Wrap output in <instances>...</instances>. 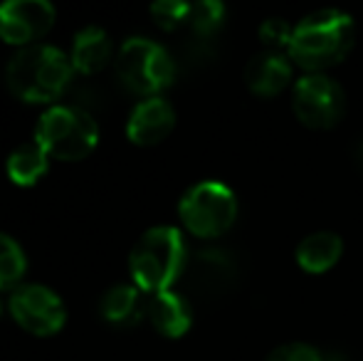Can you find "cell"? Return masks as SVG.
<instances>
[{
  "label": "cell",
  "mask_w": 363,
  "mask_h": 361,
  "mask_svg": "<svg viewBox=\"0 0 363 361\" xmlns=\"http://www.w3.org/2000/svg\"><path fill=\"white\" fill-rule=\"evenodd\" d=\"M354 43L356 25L349 13L336 8L314 10L294 25L287 55L296 67L306 70V74L324 72L344 62Z\"/></svg>",
  "instance_id": "cell-1"
},
{
  "label": "cell",
  "mask_w": 363,
  "mask_h": 361,
  "mask_svg": "<svg viewBox=\"0 0 363 361\" xmlns=\"http://www.w3.org/2000/svg\"><path fill=\"white\" fill-rule=\"evenodd\" d=\"M72 60L52 45H30L10 57L5 79L15 96L28 104H50L72 82Z\"/></svg>",
  "instance_id": "cell-2"
},
{
  "label": "cell",
  "mask_w": 363,
  "mask_h": 361,
  "mask_svg": "<svg viewBox=\"0 0 363 361\" xmlns=\"http://www.w3.org/2000/svg\"><path fill=\"white\" fill-rule=\"evenodd\" d=\"M188 267L186 238L173 226H156L146 231L134 245L129 270L141 292H168Z\"/></svg>",
  "instance_id": "cell-3"
},
{
  "label": "cell",
  "mask_w": 363,
  "mask_h": 361,
  "mask_svg": "<svg viewBox=\"0 0 363 361\" xmlns=\"http://www.w3.org/2000/svg\"><path fill=\"white\" fill-rule=\"evenodd\" d=\"M35 141L60 161H82L99 144V126L79 106L55 104L40 116Z\"/></svg>",
  "instance_id": "cell-4"
},
{
  "label": "cell",
  "mask_w": 363,
  "mask_h": 361,
  "mask_svg": "<svg viewBox=\"0 0 363 361\" xmlns=\"http://www.w3.org/2000/svg\"><path fill=\"white\" fill-rule=\"evenodd\" d=\"M238 196L220 181H201L181 196L178 216L191 235L220 238L238 221Z\"/></svg>",
  "instance_id": "cell-5"
},
{
  "label": "cell",
  "mask_w": 363,
  "mask_h": 361,
  "mask_svg": "<svg viewBox=\"0 0 363 361\" xmlns=\"http://www.w3.org/2000/svg\"><path fill=\"white\" fill-rule=\"evenodd\" d=\"M116 74L131 91L161 96L176 79V65L166 48L148 38H129L116 52Z\"/></svg>",
  "instance_id": "cell-6"
},
{
  "label": "cell",
  "mask_w": 363,
  "mask_h": 361,
  "mask_svg": "<svg viewBox=\"0 0 363 361\" xmlns=\"http://www.w3.org/2000/svg\"><path fill=\"white\" fill-rule=\"evenodd\" d=\"M291 109L296 119L309 129H331L344 116V87L324 72L304 74L291 89Z\"/></svg>",
  "instance_id": "cell-7"
},
{
  "label": "cell",
  "mask_w": 363,
  "mask_h": 361,
  "mask_svg": "<svg viewBox=\"0 0 363 361\" xmlns=\"http://www.w3.org/2000/svg\"><path fill=\"white\" fill-rule=\"evenodd\" d=\"M13 319L35 337H52L67 322V307L55 289L45 284H20L8 299Z\"/></svg>",
  "instance_id": "cell-8"
},
{
  "label": "cell",
  "mask_w": 363,
  "mask_h": 361,
  "mask_svg": "<svg viewBox=\"0 0 363 361\" xmlns=\"http://www.w3.org/2000/svg\"><path fill=\"white\" fill-rule=\"evenodd\" d=\"M57 10L48 0H8L0 5V40L15 48L38 45L52 30Z\"/></svg>",
  "instance_id": "cell-9"
},
{
  "label": "cell",
  "mask_w": 363,
  "mask_h": 361,
  "mask_svg": "<svg viewBox=\"0 0 363 361\" xmlns=\"http://www.w3.org/2000/svg\"><path fill=\"white\" fill-rule=\"evenodd\" d=\"M176 126V109L163 96H148L134 106L126 121V136L136 146H156Z\"/></svg>",
  "instance_id": "cell-10"
},
{
  "label": "cell",
  "mask_w": 363,
  "mask_h": 361,
  "mask_svg": "<svg viewBox=\"0 0 363 361\" xmlns=\"http://www.w3.org/2000/svg\"><path fill=\"white\" fill-rule=\"evenodd\" d=\"M291 77H294V62L284 52L264 50L245 65V84L257 96H277L289 87Z\"/></svg>",
  "instance_id": "cell-11"
},
{
  "label": "cell",
  "mask_w": 363,
  "mask_h": 361,
  "mask_svg": "<svg viewBox=\"0 0 363 361\" xmlns=\"http://www.w3.org/2000/svg\"><path fill=\"white\" fill-rule=\"evenodd\" d=\"M148 322L153 324L158 334L168 339H178L193 327V309L183 294L173 292H158L151 294L148 299V309H146Z\"/></svg>",
  "instance_id": "cell-12"
},
{
  "label": "cell",
  "mask_w": 363,
  "mask_h": 361,
  "mask_svg": "<svg viewBox=\"0 0 363 361\" xmlns=\"http://www.w3.org/2000/svg\"><path fill=\"white\" fill-rule=\"evenodd\" d=\"M146 309L148 302L136 284H116V287L106 289L99 302V314L104 317V322L121 329L136 327L146 317Z\"/></svg>",
  "instance_id": "cell-13"
},
{
  "label": "cell",
  "mask_w": 363,
  "mask_h": 361,
  "mask_svg": "<svg viewBox=\"0 0 363 361\" xmlns=\"http://www.w3.org/2000/svg\"><path fill=\"white\" fill-rule=\"evenodd\" d=\"M344 255V240L331 231H316L296 245V265L309 274L329 272Z\"/></svg>",
  "instance_id": "cell-14"
},
{
  "label": "cell",
  "mask_w": 363,
  "mask_h": 361,
  "mask_svg": "<svg viewBox=\"0 0 363 361\" xmlns=\"http://www.w3.org/2000/svg\"><path fill=\"white\" fill-rule=\"evenodd\" d=\"M72 67L82 74H96L109 65L111 60V40L96 25H86L72 40Z\"/></svg>",
  "instance_id": "cell-15"
},
{
  "label": "cell",
  "mask_w": 363,
  "mask_h": 361,
  "mask_svg": "<svg viewBox=\"0 0 363 361\" xmlns=\"http://www.w3.org/2000/svg\"><path fill=\"white\" fill-rule=\"evenodd\" d=\"M50 169V154L38 144V141H28V144L18 146L5 161V174L15 186H35Z\"/></svg>",
  "instance_id": "cell-16"
},
{
  "label": "cell",
  "mask_w": 363,
  "mask_h": 361,
  "mask_svg": "<svg viewBox=\"0 0 363 361\" xmlns=\"http://www.w3.org/2000/svg\"><path fill=\"white\" fill-rule=\"evenodd\" d=\"M196 277L208 292H228L238 279V262L223 250H206L198 255Z\"/></svg>",
  "instance_id": "cell-17"
},
{
  "label": "cell",
  "mask_w": 363,
  "mask_h": 361,
  "mask_svg": "<svg viewBox=\"0 0 363 361\" xmlns=\"http://www.w3.org/2000/svg\"><path fill=\"white\" fill-rule=\"evenodd\" d=\"M28 272V257L15 238L0 233V289L20 287Z\"/></svg>",
  "instance_id": "cell-18"
},
{
  "label": "cell",
  "mask_w": 363,
  "mask_h": 361,
  "mask_svg": "<svg viewBox=\"0 0 363 361\" xmlns=\"http://www.w3.org/2000/svg\"><path fill=\"white\" fill-rule=\"evenodd\" d=\"M225 5L218 3V0H203V3H196L191 8V20L188 25L193 28V33L198 38H211L216 35L225 23Z\"/></svg>",
  "instance_id": "cell-19"
},
{
  "label": "cell",
  "mask_w": 363,
  "mask_h": 361,
  "mask_svg": "<svg viewBox=\"0 0 363 361\" xmlns=\"http://www.w3.org/2000/svg\"><path fill=\"white\" fill-rule=\"evenodd\" d=\"M193 5L183 3V0H161V3L151 5V15L156 20L158 28L163 30H178L191 20Z\"/></svg>",
  "instance_id": "cell-20"
},
{
  "label": "cell",
  "mask_w": 363,
  "mask_h": 361,
  "mask_svg": "<svg viewBox=\"0 0 363 361\" xmlns=\"http://www.w3.org/2000/svg\"><path fill=\"white\" fill-rule=\"evenodd\" d=\"M291 30H294V25H289L287 20L269 18L259 25V40H262V43L267 45V50H272V52L287 55L289 43H291Z\"/></svg>",
  "instance_id": "cell-21"
},
{
  "label": "cell",
  "mask_w": 363,
  "mask_h": 361,
  "mask_svg": "<svg viewBox=\"0 0 363 361\" xmlns=\"http://www.w3.org/2000/svg\"><path fill=\"white\" fill-rule=\"evenodd\" d=\"M267 361H324V354L311 347V344L291 342L274 349L267 357Z\"/></svg>",
  "instance_id": "cell-22"
},
{
  "label": "cell",
  "mask_w": 363,
  "mask_h": 361,
  "mask_svg": "<svg viewBox=\"0 0 363 361\" xmlns=\"http://www.w3.org/2000/svg\"><path fill=\"white\" fill-rule=\"evenodd\" d=\"M359 161H361V169H363V144H361V149H359Z\"/></svg>",
  "instance_id": "cell-23"
}]
</instances>
